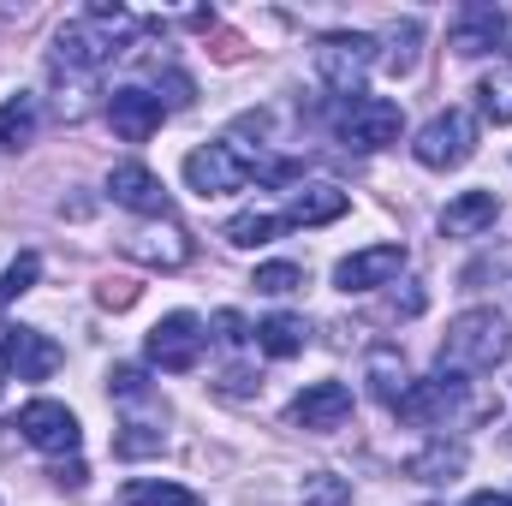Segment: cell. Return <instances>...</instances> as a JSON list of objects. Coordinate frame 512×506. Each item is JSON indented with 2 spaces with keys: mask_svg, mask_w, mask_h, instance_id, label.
Listing matches in <instances>:
<instances>
[{
  "mask_svg": "<svg viewBox=\"0 0 512 506\" xmlns=\"http://www.w3.org/2000/svg\"><path fill=\"white\" fill-rule=\"evenodd\" d=\"M36 280H42V256H36V251L12 256V268L0 274V304H18V298L36 286Z\"/></svg>",
  "mask_w": 512,
  "mask_h": 506,
  "instance_id": "obj_28",
  "label": "cell"
},
{
  "mask_svg": "<svg viewBox=\"0 0 512 506\" xmlns=\"http://www.w3.org/2000/svg\"><path fill=\"white\" fill-rule=\"evenodd\" d=\"M459 387H465L459 376H423V381H411V387L399 393L393 411H399L405 423H417V429H441V423L459 411Z\"/></svg>",
  "mask_w": 512,
  "mask_h": 506,
  "instance_id": "obj_11",
  "label": "cell"
},
{
  "mask_svg": "<svg viewBox=\"0 0 512 506\" xmlns=\"http://www.w3.org/2000/svg\"><path fill=\"white\" fill-rule=\"evenodd\" d=\"M137 30V18H131L126 6H114V0H96L84 18H72L60 36H54V72L66 78H84V72H96V66H108L120 48H126V36Z\"/></svg>",
  "mask_w": 512,
  "mask_h": 506,
  "instance_id": "obj_1",
  "label": "cell"
},
{
  "mask_svg": "<svg viewBox=\"0 0 512 506\" xmlns=\"http://www.w3.org/2000/svg\"><path fill=\"white\" fill-rule=\"evenodd\" d=\"M477 108H483L495 126H512V66L489 72V78L477 84Z\"/></svg>",
  "mask_w": 512,
  "mask_h": 506,
  "instance_id": "obj_25",
  "label": "cell"
},
{
  "mask_svg": "<svg viewBox=\"0 0 512 506\" xmlns=\"http://www.w3.org/2000/svg\"><path fill=\"white\" fill-rule=\"evenodd\" d=\"M126 506H203L191 489H179V483H126Z\"/></svg>",
  "mask_w": 512,
  "mask_h": 506,
  "instance_id": "obj_27",
  "label": "cell"
},
{
  "mask_svg": "<svg viewBox=\"0 0 512 506\" xmlns=\"http://www.w3.org/2000/svg\"><path fill=\"white\" fill-rule=\"evenodd\" d=\"M108 393L126 399V405H143V399H149V381H143L137 364H114V370H108Z\"/></svg>",
  "mask_w": 512,
  "mask_h": 506,
  "instance_id": "obj_31",
  "label": "cell"
},
{
  "mask_svg": "<svg viewBox=\"0 0 512 506\" xmlns=\"http://www.w3.org/2000/svg\"><path fill=\"white\" fill-rule=\"evenodd\" d=\"M399 268H405V245H370V251H352L334 268V286L340 292H376Z\"/></svg>",
  "mask_w": 512,
  "mask_h": 506,
  "instance_id": "obj_15",
  "label": "cell"
},
{
  "mask_svg": "<svg viewBox=\"0 0 512 506\" xmlns=\"http://www.w3.org/2000/svg\"><path fill=\"white\" fill-rule=\"evenodd\" d=\"M346 209H352L346 191H334V185H310V191H298L280 215H286V227H328V221H340Z\"/></svg>",
  "mask_w": 512,
  "mask_h": 506,
  "instance_id": "obj_18",
  "label": "cell"
},
{
  "mask_svg": "<svg viewBox=\"0 0 512 506\" xmlns=\"http://www.w3.org/2000/svg\"><path fill=\"white\" fill-rule=\"evenodd\" d=\"M465 506H512V495H495V489H483V495H471Z\"/></svg>",
  "mask_w": 512,
  "mask_h": 506,
  "instance_id": "obj_35",
  "label": "cell"
},
{
  "mask_svg": "<svg viewBox=\"0 0 512 506\" xmlns=\"http://www.w3.org/2000/svg\"><path fill=\"white\" fill-rule=\"evenodd\" d=\"M280 233H292V227H286V215H268V209H245V215H233V221L221 227V239L239 245V251L268 245V239H280Z\"/></svg>",
  "mask_w": 512,
  "mask_h": 506,
  "instance_id": "obj_19",
  "label": "cell"
},
{
  "mask_svg": "<svg viewBox=\"0 0 512 506\" xmlns=\"http://www.w3.org/2000/svg\"><path fill=\"white\" fill-rule=\"evenodd\" d=\"M251 334H256V328L239 316V310H221V316H215V340H221V346H245Z\"/></svg>",
  "mask_w": 512,
  "mask_h": 506,
  "instance_id": "obj_32",
  "label": "cell"
},
{
  "mask_svg": "<svg viewBox=\"0 0 512 506\" xmlns=\"http://www.w3.org/2000/svg\"><path fill=\"white\" fill-rule=\"evenodd\" d=\"M507 36H512L507 12L477 0V6H465V12L453 18V30H447V48H453V54H465V60H477V54H495V48H507Z\"/></svg>",
  "mask_w": 512,
  "mask_h": 506,
  "instance_id": "obj_12",
  "label": "cell"
},
{
  "mask_svg": "<svg viewBox=\"0 0 512 506\" xmlns=\"http://www.w3.org/2000/svg\"><path fill=\"white\" fill-rule=\"evenodd\" d=\"M459 471H465V447H447V441H435L429 453L411 459V477H423V483H453Z\"/></svg>",
  "mask_w": 512,
  "mask_h": 506,
  "instance_id": "obj_24",
  "label": "cell"
},
{
  "mask_svg": "<svg viewBox=\"0 0 512 506\" xmlns=\"http://www.w3.org/2000/svg\"><path fill=\"white\" fill-rule=\"evenodd\" d=\"M304 340H310V328H304V316H268L262 328H256V346L268 352V358H298L304 352Z\"/></svg>",
  "mask_w": 512,
  "mask_h": 506,
  "instance_id": "obj_21",
  "label": "cell"
},
{
  "mask_svg": "<svg viewBox=\"0 0 512 506\" xmlns=\"http://www.w3.org/2000/svg\"><path fill=\"white\" fill-rule=\"evenodd\" d=\"M256 173H262V161L245 155L239 143H203V149H191L185 155V185L197 191V197H227V191H245Z\"/></svg>",
  "mask_w": 512,
  "mask_h": 506,
  "instance_id": "obj_5",
  "label": "cell"
},
{
  "mask_svg": "<svg viewBox=\"0 0 512 506\" xmlns=\"http://www.w3.org/2000/svg\"><path fill=\"white\" fill-rule=\"evenodd\" d=\"M36 137V96H6L0 102V149H24Z\"/></svg>",
  "mask_w": 512,
  "mask_h": 506,
  "instance_id": "obj_23",
  "label": "cell"
},
{
  "mask_svg": "<svg viewBox=\"0 0 512 506\" xmlns=\"http://www.w3.org/2000/svg\"><path fill=\"white\" fill-rule=\"evenodd\" d=\"M495 215H501V197H495V191H459V197L441 209V233H447V239H477V233L495 227Z\"/></svg>",
  "mask_w": 512,
  "mask_h": 506,
  "instance_id": "obj_16",
  "label": "cell"
},
{
  "mask_svg": "<svg viewBox=\"0 0 512 506\" xmlns=\"http://www.w3.org/2000/svg\"><path fill=\"white\" fill-rule=\"evenodd\" d=\"M376 60H382L376 36H364V30H334V36L316 42V78L340 96H364V78H370Z\"/></svg>",
  "mask_w": 512,
  "mask_h": 506,
  "instance_id": "obj_3",
  "label": "cell"
},
{
  "mask_svg": "<svg viewBox=\"0 0 512 506\" xmlns=\"http://www.w3.org/2000/svg\"><path fill=\"white\" fill-rule=\"evenodd\" d=\"M346 417H352V387L346 381H310L292 399V423L310 429V435H334V429H346Z\"/></svg>",
  "mask_w": 512,
  "mask_h": 506,
  "instance_id": "obj_10",
  "label": "cell"
},
{
  "mask_svg": "<svg viewBox=\"0 0 512 506\" xmlns=\"http://www.w3.org/2000/svg\"><path fill=\"white\" fill-rule=\"evenodd\" d=\"M411 155H417L423 167H435V173H453V167H465V161L477 155V120H471L465 108H447V114H435L429 126L417 131Z\"/></svg>",
  "mask_w": 512,
  "mask_h": 506,
  "instance_id": "obj_6",
  "label": "cell"
},
{
  "mask_svg": "<svg viewBox=\"0 0 512 506\" xmlns=\"http://www.w3.org/2000/svg\"><path fill=\"white\" fill-rule=\"evenodd\" d=\"M512 352V328L501 310H459L447 322V340H441V358H435V376H489L495 364H507Z\"/></svg>",
  "mask_w": 512,
  "mask_h": 506,
  "instance_id": "obj_2",
  "label": "cell"
},
{
  "mask_svg": "<svg viewBox=\"0 0 512 506\" xmlns=\"http://www.w3.org/2000/svg\"><path fill=\"white\" fill-rule=\"evenodd\" d=\"M96 298H102V304H108V310H126L131 298H137V286H131V280H108V286H102V292H96Z\"/></svg>",
  "mask_w": 512,
  "mask_h": 506,
  "instance_id": "obj_34",
  "label": "cell"
},
{
  "mask_svg": "<svg viewBox=\"0 0 512 506\" xmlns=\"http://www.w3.org/2000/svg\"><path fill=\"white\" fill-rule=\"evenodd\" d=\"M203 346H209V328H203L191 310H173V316H161V322L149 328V364H155V370H167V376L197 370Z\"/></svg>",
  "mask_w": 512,
  "mask_h": 506,
  "instance_id": "obj_7",
  "label": "cell"
},
{
  "mask_svg": "<svg viewBox=\"0 0 512 506\" xmlns=\"http://www.w3.org/2000/svg\"><path fill=\"white\" fill-rule=\"evenodd\" d=\"M54 483H60V489H84V483H90L84 459H60V465H54Z\"/></svg>",
  "mask_w": 512,
  "mask_h": 506,
  "instance_id": "obj_33",
  "label": "cell"
},
{
  "mask_svg": "<svg viewBox=\"0 0 512 506\" xmlns=\"http://www.w3.org/2000/svg\"><path fill=\"white\" fill-rule=\"evenodd\" d=\"M405 387H411V376H405L399 346H376V352H370V393H376L382 405H399Z\"/></svg>",
  "mask_w": 512,
  "mask_h": 506,
  "instance_id": "obj_22",
  "label": "cell"
},
{
  "mask_svg": "<svg viewBox=\"0 0 512 506\" xmlns=\"http://www.w3.org/2000/svg\"><path fill=\"white\" fill-rule=\"evenodd\" d=\"M167 411H155V417H126L120 423V435H114V453L120 459H149V453H161V441H167Z\"/></svg>",
  "mask_w": 512,
  "mask_h": 506,
  "instance_id": "obj_20",
  "label": "cell"
},
{
  "mask_svg": "<svg viewBox=\"0 0 512 506\" xmlns=\"http://www.w3.org/2000/svg\"><path fill=\"white\" fill-rule=\"evenodd\" d=\"M108 197L120 203V209H131V215H155V221H167V185L143 167V161H120L114 173H108Z\"/></svg>",
  "mask_w": 512,
  "mask_h": 506,
  "instance_id": "obj_14",
  "label": "cell"
},
{
  "mask_svg": "<svg viewBox=\"0 0 512 506\" xmlns=\"http://www.w3.org/2000/svg\"><path fill=\"white\" fill-rule=\"evenodd\" d=\"M6 381H12V376H6V358H0V387H6Z\"/></svg>",
  "mask_w": 512,
  "mask_h": 506,
  "instance_id": "obj_36",
  "label": "cell"
},
{
  "mask_svg": "<svg viewBox=\"0 0 512 506\" xmlns=\"http://www.w3.org/2000/svg\"><path fill=\"white\" fill-rule=\"evenodd\" d=\"M12 429L30 441V447H42V453H54V459H72L78 453V441H84V429H78V417L60 405V399H30L18 417H12Z\"/></svg>",
  "mask_w": 512,
  "mask_h": 506,
  "instance_id": "obj_8",
  "label": "cell"
},
{
  "mask_svg": "<svg viewBox=\"0 0 512 506\" xmlns=\"http://www.w3.org/2000/svg\"><path fill=\"white\" fill-rule=\"evenodd\" d=\"M126 251L137 262H149V268H185L191 262V239L173 227V221H161V227H143V233H131Z\"/></svg>",
  "mask_w": 512,
  "mask_h": 506,
  "instance_id": "obj_17",
  "label": "cell"
},
{
  "mask_svg": "<svg viewBox=\"0 0 512 506\" xmlns=\"http://www.w3.org/2000/svg\"><path fill=\"white\" fill-rule=\"evenodd\" d=\"M334 131H340L346 149L376 155V149H387V143H399L405 114H399V102H387V96H346L340 114H334Z\"/></svg>",
  "mask_w": 512,
  "mask_h": 506,
  "instance_id": "obj_4",
  "label": "cell"
},
{
  "mask_svg": "<svg viewBox=\"0 0 512 506\" xmlns=\"http://www.w3.org/2000/svg\"><path fill=\"white\" fill-rule=\"evenodd\" d=\"M251 286H256V292H268V298H286V292H298V286H304V268H298V262H262Z\"/></svg>",
  "mask_w": 512,
  "mask_h": 506,
  "instance_id": "obj_30",
  "label": "cell"
},
{
  "mask_svg": "<svg viewBox=\"0 0 512 506\" xmlns=\"http://www.w3.org/2000/svg\"><path fill=\"white\" fill-rule=\"evenodd\" d=\"M298 506H352V483L334 471H310L298 489Z\"/></svg>",
  "mask_w": 512,
  "mask_h": 506,
  "instance_id": "obj_26",
  "label": "cell"
},
{
  "mask_svg": "<svg viewBox=\"0 0 512 506\" xmlns=\"http://www.w3.org/2000/svg\"><path fill=\"white\" fill-rule=\"evenodd\" d=\"M507 441H512V435H507Z\"/></svg>",
  "mask_w": 512,
  "mask_h": 506,
  "instance_id": "obj_37",
  "label": "cell"
},
{
  "mask_svg": "<svg viewBox=\"0 0 512 506\" xmlns=\"http://www.w3.org/2000/svg\"><path fill=\"white\" fill-rule=\"evenodd\" d=\"M0 358H6V376L18 381H48L66 364V352L36 328H0Z\"/></svg>",
  "mask_w": 512,
  "mask_h": 506,
  "instance_id": "obj_9",
  "label": "cell"
},
{
  "mask_svg": "<svg viewBox=\"0 0 512 506\" xmlns=\"http://www.w3.org/2000/svg\"><path fill=\"white\" fill-rule=\"evenodd\" d=\"M417 36H423V24H417V18L393 24V48L382 54V66H387V72H399V78H405V72L417 66Z\"/></svg>",
  "mask_w": 512,
  "mask_h": 506,
  "instance_id": "obj_29",
  "label": "cell"
},
{
  "mask_svg": "<svg viewBox=\"0 0 512 506\" xmlns=\"http://www.w3.org/2000/svg\"><path fill=\"white\" fill-rule=\"evenodd\" d=\"M161 120H167L161 96H149V90H137V84H126V90L108 96V126H114L120 143H149V137L161 131Z\"/></svg>",
  "mask_w": 512,
  "mask_h": 506,
  "instance_id": "obj_13",
  "label": "cell"
}]
</instances>
